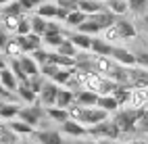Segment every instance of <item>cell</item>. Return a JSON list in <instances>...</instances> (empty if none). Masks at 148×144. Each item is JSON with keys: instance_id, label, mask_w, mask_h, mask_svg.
Wrapping results in <instances>:
<instances>
[{"instance_id": "6da1fadb", "label": "cell", "mask_w": 148, "mask_h": 144, "mask_svg": "<svg viewBox=\"0 0 148 144\" xmlns=\"http://www.w3.org/2000/svg\"><path fill=\"white\" fill-rule=\"evenodd\" d=\"M144 111H146V109H127V111H119L113 121H115V125L119 128V132L130 134V132H136V123H138V119L142 117Z\"/></svg>"}, {"instance_id": "7a4b0ae2", "label": "cell", "mask_w": 148, "mask_h": 144, "mask_svg": "<svg viewBox=\"0 0 148 144\" xmlns=\"http://www.w3.org/2000/svg\"><path fill=\"white\" fill-rule=\"evenodd\" d=\"M88 134H90V136H94V138L117 140L121 132H119V128L115 125V121L104 119V121H100V123H96V125H90V128H88Z\"/></svg>"}, {"instance_id": "3957f363", "label": "cell", "mask_w": 148, "mask_h": 144, "mask_svg": "<svg viewBox=\"0 0 148 144\" xmlns=\"http://www.w3.org/2000/svg\"><path fill=\"white\" fill-rule=\"evenodd\" d=\"M44 109L40 107V104H29V107H25V109H19V113H17V117L21 119L23 123H27V125H32V128H36V125H40V119L44 117Z\"/></svg>"}, {"instance_id": "277c9868", "label": "cell", "mask_w": 148, "mask_h": 144, "mask_svg": "<svg viewBox=\"0 0 148 144\" xmlns=\"http://www.w3.org/2000/svg\"><path fill=\"white\" fill-rule=\"evenodd\" d=\"M56 94H58V84H54V82H44L42 92L38 94V96H40V104H42V107H54Z\"/></svg>"}, {"instance_id": "5b68a950", "label": "cell", "mask_w": 148, "mask_h": 144, "mask_svg": "<svg viewBox=\"0 0 148 144\" xmlns=\"http://www.w3.org/2000/svg\"><path fill=\"white\" fill-rule=\"evenodd\" d=\"M104 119H108L106 111L98 109V107H90V109H84V115H82L79 123H82V125H96V123H100Z\"/></svg>"}, {"instance_id": "8992f818", "label": "cell", "mask_w": 148, "mask_h": 144, "mask_svg": "<svg viewBox=\"0 0 148 144\" xmlns=\"http://www.w3.org/2000/svg\"><path fill=\"white\" fill-rule=\"evenodd\" d=\"M111 59H113L117 65H123V67H136V54L130 52L127 48H121V46H113Z\"/></svg>"}, {"instance_id": "52a82bcc", "label": "cell", "mask_w": 148, "mask_h": 144, "mask_svg": "<svg viewBox=\"0 0 148 144\" xmlns=\"http://www.w3.org/2000/svg\"><path fill=\"white\" fill-rule=\"evenodd\" d=\"M15 40L19 42V46H21L23 54H32L34 50H38V48H42V38L36 36V34H27V36H17Z\"/></svg>"}, {"instance_id": "ba28073f", "label": "cell", "mask_w": 148, "mask_h": 144, "mask_svg": "<svg viewBox=\"0 0 148 144\" xmlns=\"http://www.w3.org/2000/svg\"><path fill=\"white\" fill-rule=\"evenodd\" d=\"M92 65H94V71L96 73H100L104 75V77H108L113 71V67H115V61L111 59V56H92Z\"/></svg>"}, {"instance_id": "9c48e42d", "label": "cell", "mask_w": 148, "mask_h": 144, "mask_svg": "<svg viewBox=\"0 0 148 144\" xmlns=\"http://www.w3.org/2000/svg\"><path fill=\"white\" fill-rule=\"evenodd\" d=\"M34 136L40 144H65L63 136L54 130H40V132H34Z\"/></svg>"}, {"instance_id": "30bf717a", "label": "cell", "mask_w": 148, "mask_h": 144, "mask_svg": "<svg viewBox=\"0 0 148 144\" xmlns=\"http://www.w3.org/2000/svg\"><path fill=\"white\" fill-rule=\"evenodd\" d=\"M130 86L132 88H148V69L130 67Z\"/></svg>"}, {"instance_id": "8fae6325", "label": "cell", "mask_w": 148, "mask_h": 144, "mask_svg": "<svg viewBox=\"0 0 148 144\" xmlns=\"http://www.w3.org/2000/svg\"><path fill=\"white\" fill-rule=\"evenodd\" d=\"M96 100H98V94L92 92V90H79V92H75V104H79V107H86V109H90V107H96Z\"/></svg>"}, {"instance_id": "7c38bea8", "label": "cell", "mask_w": 148, "mask_h": 144, "mask_svg": "<svg viewBox=\"0 0 148 144\" xmlns=\"http://www.w3.org/2000/svg\"><path fill=\"white\" fill-rule=\"evenodd\" d=\"M19 65H21L23 73L27 77H36V75H40V65H38L29 54H21L19 56Z\"/></svg>"}, {"instance_id": "4fadbf2b", "label": "cell", "mask_w": 148, "mask_h": 144, "mask_svg": "<svg viewBox=\"0 0 148 144\" xmlns=\"http://www.w3.org/2000/svg\"><path fill=\"white\" fill-rule=\"evenodd\" d=\"M61 130L67 134V136H88V128L82 125L79 121H73V119H67L65 123H61Z\"/></svg>"}, {"instance_id": "5bb4252c", "label": "cell", "mask_w": 148, "mask_h": 144, "mask_svg": "<svg viewBox=\"0 0 148 144\" xmlns=\"http://www.w3.org/2000/svg\"><path fill=\"white\" fill-rule=\"evenodd\" d=\"M115 29H117V34H119V38L121 40H127V38H136V27H134V23L132 21H125V19H119V21H117L115 19Z\"/></svg>"}, {"instance_id": "9a60e30c", "label": "cell", "mask_w": 148, "mask_h": 144, "mask_svg": "<svg viewBox=\"0 0 148 144\" xmlns=\"http://www.w3.org/2000/svg\"><path fill=\"white\" fill-rule=\"evenodd\" d=\"M90 50L96 56H111L113 52V44H108L102 38H92V44H90Z\"/></svg>"}, {"instance_id": "2e32d148", "label": "cell", "mask_w": 148, "mask_h": 144, "mask_svg": "<svg viewBox=\"0 0 148 144\" xmlns=\"http://www.w3.org/2000/svg\"><path fill=\"white\" fill-rule=\"evenodd\" d=\"M104 8L106 6L102 2H98V0H77V11L86 13L88 17L94 15V13H100V11H104Z\"/></svg>"}, {"instance_id": "e0dca14e", "label": "cell", "mask_w": 148, "mask_h": 144, "mask_svg": "<svg viewBox=\"0 0 148 144\" xmlns=\"http://www.w3.org/2000/svg\"><path fill=\"white\" fill-rule=\"evenodd\" d=\"M0 84H2V86H4V90H8V92H15V90H17V86H19L17 77L13 75V71L8 69V67L0 69Z\"/></svg>"}, {"instance_id": "ac0fdd59", "label": "cell", "mask_w": 148, "mask_h": 144, "mask_svg": "<svg viewBox=\"0 0 148 144\" xmlns=\"http://www.w3.org/2000/svg\"><path fill=\"white\" fill-rule=\"evenodd\" d=\"M73 100H75V92H73V90H61V88H58L54 107H58V109H69V107L73 104Z\"/></svg>"}, {"instance_id": "d6986e66", "label": "cell", "mask_w": 148, "mask_h": 144, "mask_svg": "<svg viewBox=\"0 0 148 144\" xmlns=\"http://www.w3.org/2000/svg\"><path fill=\"white\" fill-rule=\"evenodd\" d=\"M113 98L117 100V104H127L130 102V98H132V86H127V84H119L115 88V92H113Z\"/></svg>"}, {"instance_id": "ffe728a7", "label": "cell", "mask_w": 148, "mask_h": 144, "mask_svg": "<svg viewBox=\"0 0 148 144\" xmlns=\"http://www.w3.org/2000/svg\"><path fill=\"white\" fill-rule=\"evenodd\" d=\"M69 42H71L77 50H90V44H92V36H86V34H73L69 36Z\"/></svg>"}, {"instance_id": "44dd1931", "label": "cell", "mask_w": 148, "mask_h": 144, "mask_svg": "<svg viewBox=\"0 0 148 144\" xmlns=\"http://www.w3.org/2000/svg\"><path fill=\"white\" fill-rule=\"evenodd\" d=\"M36 15L38 17H42V19H46V21H50V19H54L56 17V2H42L40 6L36 8Z\"/></svg>"}, {"instance_id": "7402d4cb", "label": "cell", "mask_w": 148, "mask_h": 144, "mask_svg": "<svg viewBox=\"0 0 148 144\" xmlns=\"http://www.w3.org/2000/svg\"><path fill=\"white\" fill-rule=\"evenodd\" d=\"M15 92L19 94V98H21V100H25L27 104H36V102H38V94L29 90V86H27V84H19Z\"/></svg>"}, {"instance_id": "603a6c76", "label": "cell", "mask_w": 148, "mask_h": 144, "mask_svg": "<svg viewBox=\"0 0 148 144\" xmlns=\"http://www.w3.org/2000/svg\"><path fill=\"white\" fill-rule=\"evenodd\" d=\"M96 107L102 109V111H106V113H111V111H117V109H119V104H117V100L113 98V94H106V96H98Z\"/></svg>"}, {"instance_id": "cb8c5ba5", "label": "cell", "mask_w": 148, "mask_h": 144, "mask_svg": "<svg viewBox=\"0 0 148 144\" xmlns=\"http://www.w3.org/2000/svg\"><path fill=\"white\" fill-rule=\"evenodd\" d=\"M4 56H8V59H19V56L23 54V50H21V46H19V42L15 40V38H8V42L4 44Z\"/></svg>"}, {"instance_id": "d4e9b609", "label": "cell", "mask_w": 148, "mask_h": 144, "mask_svg": "<svg viewBox=\"0 0 148 144\" xmlns=\"http://www.w3.org/2000/svg\"><path fill=\"white\" fill-rule=\"evenodd\" d=\"M44 113L50 117L52 121H56V123H65L67 119H69V113H67V109H58V107H46L44 109Z\"/></svg>"}, {"instance_id": "484cf974", "label": "cell", "mask_w": 148, "mask_h": 144, "mask_svg": "<svg viewBox=\"0 0 148 144\" xmlns=\"http://www.w3.org/2000/svg\"><path fill=\"white\" fill-rule=\"evenodd\" d=\"M106 11L113 15H125L130 8H127V0H106Z\"/></svg>"}, {"instance_id": "4316f807", "label": "cell", "mask_w": 148, "mask_h": 144, "mask_svg": "<svg viewBox=\"0 0 148 144\" xmlns=\"http://www.w3.org/2000/svg\"><path fill=\"white\" fill-rule=\"evenodd\" d=\"M29 23H32V34H36V36H44L46 34V19H42V17H38V15H34V17H29Z\"/></svg>"}, {"instance_id": "83f0119b", "label": "cell", "mask_w": 148, "mask_h": 144, "mask_svg": "<svg viewBox=\"0 0 148 144\" xmlns=\"http://www.w3.org/2000/svg\"><path fill=\"white\" fill-rule=\"evenodd\" d=\"M88 19V15L86 13H82V11H71L67 15V19H65V23L69 25V27H79L84 21Z\"/></svg>"}, {"instance_id": "f1b7e54d", "label": "cell", "mask_w": 148, "mask_h": 144, "mask_svg": "<svg viewBox=\"0 0 148 144\" xmlns=\"http://www.w3.org/2000/svg\"><path fill=\"white\" fill-rule=\"evenodd\" d=\"M19 113V104L17 102H4L0 107V117L2 119H15Z\"/></svg>"}, {"instance_id": "f546056e", "label": "cell", "mask_w": 148, "mask_h": 144, "mask_svg": "<svg viewBox=\"0 0 148 144\" xmlns=\"http://www.w3.org/2000/svg\"><path fill=\"white\" fill-rule=\"evenodd\" d=\"M8 130L11 132H15V134H34V128L32 125H27V123H23L21 119L19 121H15V119H11V123H8Z\"/></svg>"}, {"instance_id": "4dcf8cb0", "label": "cell", "mask_w": 148, "mask_h": 144, "mask_svg": "<svg viewBox=\"0 0 148 144\" xmlns=\"http://www.w3.org/2000/svg\"><path fill=\"white\" fill-rule=\"evenodd\" d=\"M56 52L58 54H63V56H71V59H75V54H77V48L69 42V40H63L61 44L56 46Z\"/></svg>"}, {"instance_id": "1f68e13d", "label": "cell", "mask_w": 148, "mask_h": 144, "mask_svg": "<svg viewBox=\"0 0 148 144\" xmlns=\"http://www.w3.org/2000/svg\"><path fill=\"white\" fill-rule=\"evenodd\" d=\"M17 36H27L32 34V23H29V17H19V23H17Z\"/></svg>"}, {"instance_id": "d6a6232c", "label": "cell", "mask_w": 148, "mask_h": 144, "mask_svg": "<svg viewBox=\"0 0 148 144\" xmlns=\"http://www.w3.org/2000/svg\"><path fill=\"white\" fill-rule=\"evenodd\" d=\"M2 8H4V15L6 17H21L23 15V8H21V4H19L17 0H11L8 6H2Z\"/></svg>"}, {"instance_id": "836d02e7", "label": "cell", "mask_w": 148, "mask_h": 144, "mask_svg": "<svg viewBox=\"0 0 148 144\" xmlns=\"http://www.w3.org/2000/svg\"><path fill=\"white\" fill-rule=\"evenodd\" d=\"M69 80H71V69H63V67H58V71L50 77V82L54 84H67Z\"/></svg>"}, {"instance_id": "e575fe53", "label": "cell", "mask_w": 148, "mask_h": 144, "mask_svg": "<svg viewBox=\"0 0 148 144\" xmlns=\"http://www.w3.org/2000/svg\"><path fill=\"white\" fill-rule=\"evenodd\" d=\"M27 86H29V90H32V92L40 94V92H42V86H44V77H42V75L29 77V80H27Z\"/></svg>"}, {"instance_id": "d590c367", "label": "cell", "mask_w": 148, "mask_h": 144, "mask_svg": "<svg viewBox=\"0 0 148 144\" xmlns=\"http://www.w3.org/2000/svg\"><path fill=\"white\" fill-rule=\"evenodd\" d=\"M42 40H44V44H48V46H58L65 38H63V34H46V36H42Z\"/></svg>"}, {"instance_id": "8d00e7d4", "label": "cell", "mask_w": 148, "mask_h": 144, "mask_svg": "<svg viewBox=\"0 0 148 144\" xmlns=\"http://www.w3.org/2000/svg\"><path fill=\"white\" fill-rule=\"evenodd\" d=\"M84 109L86 107H79V104H71V107L67 109V113H69V119H73V121H79L82 119V115H84Z\"/></svg>"}, {"instance_id": "74e56055", "label": "cell", "mask_w": 148, "mask_h": 144, "mask_svg": "<svg viewBox=\"0 0 148 144\" xmlns=\"http://www.w3.org/2000/svg\"><path fill=\"white\" fill-rule=\"evenodd\" d=\"M19 4H21L23 11H32V8H38L42 2H46V0H17Z\"/></svg>"}, {"instance_id": "f35d334b", "label": "cell", "mask_w": 148, "mask_h": 144, "mask_svg": "<svg viewBox=\"0 0 148 144\" xmlns=\"http://www.w3.org/2000/svg\"><path fill=\"white\" fill-rule=\"evenodd\" d=\"M4 32H17V23H19V17H4Z\"/></svg>"}, {"instance_id": "ab89813d", "label": "cell", "mask_w": 148, "mask_h": 144, "mask_svg": "<svg viewBox=\"0 0 148 144\" xmlns=\"http://www.w3.org/2000/svg\"><path fill=\"white\" fill-rule=\"evenodd\" d=\"M146 4H148V0H127V8L134 13H140Z\"/></svg>"}, {"instance_id": "60d3db41", "label": "cell", "mask_w": 148, "mask_h": 144, "mask_svg": "<svg viewBox=\"0 0 148 144\" xmlns=\"http://www.w3.org/2000/svg\"><path fill=\"white\" fill-rule=\"evenodd\" d=\"M32 59H34L38 65H44V63L48 61V52H46V50H42V48H38V50H34V52H32Z\"/></svg>"}, {"instance_id": "b9f144b4", "label": "cell", "mask_w": 148, "mask_h": 144, "mask_svg": "<svg viewBox=\"0 0 148 144\" xmlns=\"http://www.w3.org/2000/svg\"><path fill=\"white\" fill-rule=\"evenodd\" d=\"M56 6L71 13V11H77V0H56Z\"/></svg>"}, {"instance_id": "7bdbcfd3", "label": "cell", "mask_w": 148, "mask_h": 144, "mask_svg": "<svg viewBox=\"0 0 148 144\" xmlns=\"http://www.w3.org/2000/svg\"><path fill=\"white\" fill-rule=\"evenodd\" d=\"M136 130H140V132L148 134V111H144V113H142V117L138 119V123H136Z\"/></svg>"}, {"instance_id": "ee69618b", "label": "cell", "mask_w": 148, "mask_h": 144, "mask_svg": "<svg viewBox=\"0 0 148 144\" xmlns=\"http://www.w3.org/2000/svg\"><path fill=\"white\" fill-rule=\"evenodd\" d=\"M136 65H140L142 69H148V52H140V54H136Z\"/></svg>"}, {"instance_id": "f6af8a7d", "label": "cell", "mask_w": 148, "mask_h": 144, "mask_svg": "<svg viewBox=\"0 0 148 144\" xmlns=\"http://www.w3.org/2000/svg\"><path fill=\"white\" fill-rule=\"evenodd\" d=\"M46 34H63V29H61V25L48 21V23H46ZM46 34H44V36H46Z\"/></svg>"}, {"instance_id": "bcb514c9", "label": "cell", "mask_w": 148, "mask_h": 144, "mask_svg": "<svg viewBox=\"0 0 148 144\" xmlns=\"http://www.w3.org/2000/svg\"><path fill=\"white\" fill-rule=\"evenodd\" d=\"M67 15H69V11H65V8H61V6H56V17H54V19H58V21H65Z\"/></svg>"}, {"instance_id": "7dc6e473", "label": "cell", "mask_w": 148, "mask_h": 144, "mask_svg": "<svg viewBox=\"0 0 148 144\" xmlns=\"http://www.w3.org/2000/svg\"><path fill=\"white\" fill-rule=\"evenodd\" d=\"M8 42V34L4 32V27H0V50L4 48V44Z\"/></svg>"}, {"instance_id": "c3c4849f", "label": "cell", "mask_w": 148, "mask_h": 144, "mask_svg": "<svg viewBox=\"0 0 148 144\" xmlns=\"http://www.w3.org/2000/svg\"><path fill=\"white\" fill-rule=\"evenodd\" d=\"M4 67H6V59H4V54L0 52V69H4Z\"/></svg>"}, {"instance_id": "681fc988", "label": "cell", "mask_w": 148, "mask_h": 144, "mask_svg": "<svg viewBox=\"0 0 148 144\" xmlns=\"http://www.w3.org/2000/svg\"><path fill=\"white\" fill-rule=\"evenodd\" d=\"M4 17H6V15H4V8H2V6H0V23H2V21H4Z\"/></svg>"}, {"instance_id": "f907efd6", "label": "cell", "mask_w": 148, "mask_h": 144, "mask_svg": "<svg viewBox=\"0 0 148 144\" xmlns=\"http://www.w3.org/2000/svg\"><path fill=\"white\" fill-rule=\"evenodd\" d=\"M130 144H146V140H136V142H130Z\"/></svg>"}, {"instance_id": "816d5d0a", "label": "cell", "mask_w": 148, "mask_h": 144, "mask_svg": "<svg viewBox=\"0 0 148 144\" xmlns=\"http://www.w3.org/2000/svg\"><path fill=\"white\" fill-rule=\"evenodd\" d=\"M79 144H96L94 140H84V142H79Z\"/></svg>"}, {"instance_id": "f5cc1de1", "label": "cell", "mask_w": 148, "mask_h": 144, "mask_svg": "<svg viewBox=\"0 0 148 144\" xmlns=\"http://www.w3.org/2000/svg\"><path fill=\"white\" fill-rule=\"evenodd\" d=\"M8 2H11V0H0V6H2V4H8Z\"/></svg>"}, {"instance_id": "db71d44e", "label": "cell", "mask_w": 148, "mask_h": 144, "mask_svg": "<svg viewBox=\"0 0 148 144\" xmlns=\"http://www.w3.org/2000/svg\"><path fill=\"white\" fill-rule=\"evenodd\" d=\"M15 144H29V142H15Z\"/></svg>"}, {"instance_id": "11a10c76", "label": "cell", "mask_w": 148, "mask_h": 144, "mask_svg": "<svg viewBox=\"0 0 148 144\" xmlns=\"http://www.w3.org/2000/svg\"><path fill=\"white\" fill-rule=\"evenodd\" d=\"M2 104H4V100H2V98H0V107H2Z\"/></svg>"}, {"instance_id": "9f6ffc18", "label": "cell", "mask_w": 148, "mask_h": 144, "mask_svg": "<svg viewBox=\"0 0 148 144\" xmlns=\"http://www.w3.org/2000/svg\"><path fill=\"white\" fill-rule=\"evenodd\" d=\"M146 144H148V140H146Z\"/></svg>"}]
</instances>
